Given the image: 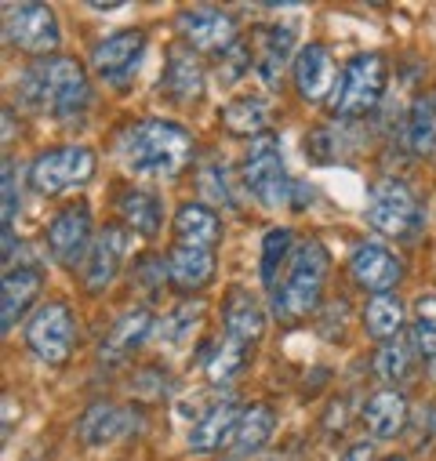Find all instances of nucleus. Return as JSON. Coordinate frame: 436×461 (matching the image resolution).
Instances as JSON below:
<instances>
[{
	"label": "nucleus",
	"instance_id": "1",
	"mask_svg": "<svg viewBox=\"0 0 436 461\" xmlns=\"http://www.w3.org/2000/svg\"><path fill=\"white\" fill-rule=\"evenodd\" d=\"M19 102L33 113L69 121V117H80L91 105V84L77 59L48 55V59L30 62L19 73Z\"/></svg>",
	"mask_w": 436,
	"mask_h": 461
},
{
	"label": "nucleus",
	"instance_id": "2",
	"mask_svg": "<svg viewBox=\"0 0 436 461\" xmlns=\"http://www.w3.org/2000/svg\"><path fill=\"white\" fill-rule=\"evenodd\" d=\"M117 153H121V164L132 175L171 182L193 160V135H189V128H182L175 121H157L153 117V121L132 124L121 135Z\"/></svg>",
	"mask_w": 436,
	"mask_h": 461
},
{
	"label": "nucleus",
	"instance_id": "3",
	"mask_svg": "<svg viewBox=\"0 0 436 461\" xmlns=\"http://www.w3.org/2000/svg\"><path fill=\"white\" fill-rule=\"evenodd\" d=\"M327 258L320 240H305L295 248V255L287 258V273L273 291V316L280 323H298L309 312H316L323 284H327Z\"/></svg>",
	"mask_w": 436,
	"mask_h": 461
},
{
	"label": "nucleus",
	"instance_id": "4",
	"mask_svg": "<svg viewBox=\"0 0 436 461\" xmlns=\"http://www.w3.org/2000/svg\"><path fill=\"white\" fill-rule=\"evenodd\" d=\"M386 80H389V62L378 51H364L357 59H350L332 87L327 109L335 113L339 121H357L378 109L382 95H386Z\"/></svg>",
	"mask_w": 436,
	"mask_h": 461
},
{
	"label": "nucleus",
	"instance_id": "5",
	"mask_svg": "<svg viewBox=\"0 0 436 461\" xmlns=\"http://www.w3.org/2000/svg\"><path fill=\"white\" fill-rule=\"evenodd\" d=\"M368 221L378 229L382 237L414 240L422 233V225H425V214H422V203H418V196L411 193L407 182L378 178L371 185V196H368Z\"/></svg>",
	"mask_w": 436,
	"mask_h": 461
},
{
	"label": "nucleus",
	"instance_id": "6",
	"mask_svg": "<svg viewBox=\"0 0 436 461\" xmlns=\"http://www.w3.org/2000/svg\"><path fill=\"white\" fill-rule=\"evenodd\" d=\"M241 178L248 185V193L262 203V207H284L291 203V175L284 167V157H280V142L277 135H259L248 142V153H244V164H241Z\"/></svg>",
	"mask_w": 436,
	"mask_h": 461
},
{
	"label": "nucleus",
	"instance_id": "7",
	"mask_svg": "<svg viewBox=\"0 0 436 461\" xmlns=\"http://www.w3.org/2000/svg\"><path fill=\"white\" fill-rule=\"evenodd\" d=\"M95 149L87 146H59L44 149L30 164V189L41 196H59L69 189H80L95 178Z\"/></svg>",
	"mask_w": 436,
	"mask_h": 461
},
{
	"label": "nucleus",
	"instance_id": "8",
	"mask_svg": "<svg viewBox=\"0 0 436 461\" xmlns=\"http://www.w3.org/2000/svg\"><path fill=\"white\" fill-rule=\"evenodd\" d=\"M5 44L33 59L55 55L62 44L55 12L48 5H5Z\"/></svg>",
	"mask_w": 436,
	"mask_h": 461
},
{
	"label": "nucleus",
	"instance_id": "9",
	"mask_svg": "<svg viewBox=\"0 0 436 461\" xmlns=\"http://www.w3.org/2000/svg\"><path fill=\"white\" fill-rule=\"evenodd\" d=\"M26 345L30 353L51 367L66 364L69 353L77 349V323H73V312L66 302H48L41 305L30 323H26Z\"/></svg>",
	"mask_w": 436,
	"mask_h": 461
},
{
	"label": "nucleus",
	"instance_id": "10",
	"mask_svg": "<svg viewBox=\"0 0 436 461\" xmlns=\"http://www.w3.org/2000/svg\"><path fill=\"white\" fill-rule=\"evenodd\" d=\"M91 225H95V221H91V207H87L84 200L62 207V211L51 218L48 233H44L51 258L62 262V266H80V262H87V255H91V248H95V244H91Z\"/></svg>",
	"mask_w": 436,
	"mask_h": 461
},
{
	"label": "nucleus",
	"instance_id": "11",
	"mask_svg": "<svg viewBox=\"0 0 436 461\" xmlns=\"http://www.w3.org/2000/svg\"><path fill=\"white\" fill-rule=\"evenodd\" d=\"M178 33L182 41L200 51V55H214L223 59L230 48H237V19L230 12H218V8H193V12H182L178 15Z\"/></svg>",
	"mask_w": 436,
	"mask_h": 461
},
{
	"label": "nucleus",
	"instance_id": "12",
	"mask_svg": "<svg viewBox=\"0 0 436 461\" xmlns=\"http://www.w3.org/2000/svg\"><path fill=\"white\" fill-rule=\"evenodd\" d=\"M350 276L360 291L375 294H393L396 284L404 280V262L393 248L378 244V240H364L353 255H350Z\"/></svg>",
	"mask_w": 436,
	"mask_h": 461
},
{
	"label": "nucleus",
	"instance_id": "13",
	"mask_svg": "<svg viewBox=\"0 0 436 461\" xmlns=\"http://www.w3.org/2000/svg\"><path fill=\"white\" fill-rule=\"evenodd\" d=\"M142 55H146V33L142 30H121V33H109L105 41L95 44L91 69L109 84H124L139 69Z\"/></svg>",
	"mask_w": 436,
	"mask_h": 461
},
{
	"label": "nucleus",
	"instance_id": "14",
	"mask_svg": "<svg viewBox=\"0 0 436 461\" xmlns=\"http://www.w3.org/2000/svg\"><path fill=\"white\" fill-rule=\"evenodd\" d=\"M142 425V414L132 411V407H117V403H105V400H95L80 421H77V436L84 447H109L132 432H139Z\"/></svg>",
	"mask_w": 436,
	"mask_h": 461
},
{
	"label": "nucleus",
	"instance_id": "15",
	"mask_svg": "<svg viewBox=\"0 0 436 461\" xmlns=\"http://www.w3.org/2000/svg\"><path fill=\"white\" fill-rule=\"evenodd\" d=\"M128 255V225H105L95 237V248L84 262V287L87 294H102L109 284L117 280L121 266Z\"/></svg>",
	"mask_w": 436,
	"mask_h": 461
},
{
	"label": "nucleus",
	"instance_id": "16",
	"mask_svg": "<svg viewBox=\"0 0 436 461\" xmlns=\"http://www.w3.org/2000/svg\"><path fill=\"white\" fill-rule=\"evenodd\" d=\"M295 51H302V48H298V26L291 19H280V23L266 26L259 33L255 69H259V77H262L266 87H280V77L291 66V55Z\"/></svg>",
	"mask_w": 436,
	"mask_h": 461
},
{
	"label": "nucleus",
	"instance_id": "17",
	"mask_svg": "<svg viewBox=\"0 0 436 461\" xmlns=\"http://www.w3.org/2000/svg\"><path fill=\"white\" fill-rule=\"evenodd\" d=\"M244 411H248V407H241L237 400H223V403L207 407V414L196 418L193 429H189V450H196V454H214L218 447L233 443Z\"/></svg>",
	"mask_w": 436,
	"mask_h": 461
},
{
	"label": "nucleus",
	"instance_id": "18",
	"mask_svg": "<svg viewBox=\"0 0 436 461\" xmlns=\"http://www.w3.org/2000/svg\"><path fill=\"white\" fill-rule=\"evenodd\" d=\"M44 287V273L37 266H12L5 269V287H0V327L5 334L30 312Z\"/></svg>",
	"mask_w": 436,
	"mask_h": 461
},
{
	"label": "nucleus",
	"instance_id": "19",
	"mask_svg": "<svg viewBox=\"0 0 436 461\" xmlns=\"http://www.w3.org/2000/svg\"><path fill=\"white\" fill-rule=\"evenodd\" d=\"M204 87H207V77H204V66L193 51L186 48H171L168 51V66H164V77H160V91L186 105V102H200L204 98Z\"/></svg>",
	"mask_w": 436,
	"mask_h": 461
},
{
	"label": "nucleus",
	"instance_id": "20",
	"mask_svg": "<svg viewBox=\"0 0 436 461\" xmlns=\"http://www.w3.org/2000/svg\"><path fill=\"white\" fill-rule=\"evenodd\" d=\"M360 421L371 432V439H393L407 429V400L400 389L386 385L378 393H371L360 407Z\"/></svg>",
	"mask_w": 436,
	"mask_h": 461
},
{
	"label": "nucleus",
	"instance_id": "21",
	"mask_svg": "<svg viewBox=\"0 0 436 461\" xmlns=\"http://www.w3.org/2000/svg\"><path fill=\"white\" fill-rule=\"evenodd\" d=\"M150 330H153V312H150V309H142V305L124 309V312L117 316V323L109 327L98 357H102L105 364H121L124 357H132L139 345L150 338Z\"/></svg>",
	"mask_w": 436,
	"mask_h": 461
},
{
	"label": "nucleus",
	"instance_id": "22",
	"mask_svg": "<svg viewBox=\"0 0 436 461\" xmlns=\"http://www.w3.org/2000/svg\"><path fill=\"white\" fill-rule=\"evenodd\" d=\"M332 59H327L323 44H305L298 55H295V87L305 102H320V98H332Z\"/></svg>",
	"mask_w": 436,
	"mask_h": 461
},
{
	"label": "nucleus",
	"instance_id": "23",
	"mask_svg": "<svg viewBox=\"0 0 436 461\" xmlns=\"http://www.w3.org/2000/svg\"><path fill=\"white\" fill-rule=\"evenodd\" d=\"M168 276L178 291H204L214 280V255L207 248H189V244H175L168 255Z\"/></svg>",
	"mask_w": 436,
	"mask_h": 461
},
{
	"label": "nucleus",
	"instance_id": "24",
	"mask_svg": "<svg viewBox=\"0 0 436 461\" xmlns=\"http://www.w3.org/2000/svg\"><path fill=\"white\" fill-rule=\"evenodd\" d=\"M175 237H178V244L211 251L218 240H223V218H218V211H211L207 203H182L175 211Z\"/></svg>",
	"mask_w": 436,
	"mask_h": 461
},
{
	"label": "nucleus",
	"instance_id": "25",
	"mask_svg": "<svg viewBox=\"0 0 436 461\" xmlns=\"http://www.w3.org/2000/svg\"><path fill=\"white\" fill-rule=\"evenodd\" d=\"M223 330H226V338H237V341H248V345H255V341L262 338V330H266V312H262V305L255 302V294H248L244 287L230 291L226 309H223Z\"/></svg>",
	"mask_w": 436,
	"mask_h": 461
},
{
	"label": "nucleus",
	"instance_id": "26",
	"mask_svg": "<svg viewBox=\"0 0 436 461\" xmlns=\"http://www.w3.org/2000/svg\"><path fill=\"white\" fill-rule=\"evenodd\" d=\"M117 211H121L124 225L139 237H157L164 225V203L146 189H124L117 196Z\"/></svg>",
	"mask_w": 436,
	"mask_h": 461
},
{
	"label": "nucleus",
	"instance_id": "27",
	"mask_svg": "<svg viewBox=\"0 0 436 461\" xmlns=\"http://www.w3.org/2000/svg\"><path fill=\"white\" fill-rule=\"evenodd\" d=\"M251 349H255V345L223 334V341L214 345L211 357H207V364H204L207 382H211V385H230L233 378H241V371H244L248 360H251Z\"/></svg>",
	"mask_w": 436,
	"mask_h": 461
},
{
	"label": "nucleus",
	"instance_id": "28",
	"mask_svg": "<svg viewBox=\"0 0 436 461\" xmlns=\"http://www.w3.org/2000/svg\"><path fill=\"white\" fill-rule=\"evenodd\" d=\"M404 146L414 157H432L436 153V105L432 98H414L407 117H404Z\"/></svg>",
	"mask_w": 436,
	"mask_h": 461
},
{
	"label": "nucleus",
	"instance_id": "29",
	"mask_svg": "<svg viewBox=\"0 0 436 461\" xmlns=\"http://www.w3.org/2000/svg\"><path fill=\"white\" fill-rule=\"evenodd\" d=\"M223 128L230 135H244L248 142L266 135L269 128V105L255 95H244V98H233L226 109H223Z\"/></svg>",
	"mask_w": 436,
	"mask_h": 461
},
{
	"label": "nucleus",
	"instance_id": "30",
	"mask_svg": "<svg viewBox=\"0 0 436 461\" xmlns=\"http://www.w3.org/2000/svg\"><path fill=\"white\" fill-rule=\"evenodd\" d=\"M273 429H277V414H273L266 403L248 407L244 418H241V429H237V436H233V454H237V457L259 454V450L273 439Z\"/></svg>",
	"mask_w": 436,
	"mask_h": 461
},
{
	"label": "nucleus",
	"instance_id": "31",
	"mask_svg": "<svg viewBox=\"0 0 436 461\" xmlns=\"http://www.w3.org/2000/svg\"><path fill=\"white\" fill-rule=\"evenodd\" d=\"M404 316H407V309H404V302L396 298V294H375L368 305H364V327H368V334L375 338V341H393V338H400V327H404Z\"/></svg>",
	"mask_w": 436,
	"mask_h": 461
},
{
	"label": "nucleus",
	"instance_id": "32",
	"mask_svg": "<svg viewBox=\"0 0 436 461\" xmlns=\"http://www.w3.org/2000/svg\"><path fill=\"white\" fill-rule=\"evenodd\" d=\"M411 360H414V349H411V341L407 338H393L386 345H378V353H375V375L382 382H389L396 389V382H404L411 375Z\"/></svg>",
	"mask_w": 436,
	"mask_h": 461
},
{
	"label": "nucleus",
	"instance_id": "33",
	"mask_svg": "<svg viewBox=\"0 0 436 461\" xmlns=\"http://www.w3.org/2000/svg\"><path fill=\"white\" fill-rule=\"evenodd\" d=\"M295 251H291V233L287 229H269V233L262 237V262H259V269H262V284H266V291L273 294L277 291V269L284 266V258H291Z\"/></svg>",
	"mask_w": 436,
	"mask_h": 461
},
{
	"label": "nucleus",
	"instance_id": "34",
	"mask_svg": "<svg viewBox=\"0 0 436 461\" xmlns=\"http://www.w3.org/2000/svg\"><path fill=\"white\" fill-rule=\"evenodd\" d=\"M200 193L207 200H218V203H226V207H237V196L230 189V178H226V164L223 160H211L204 171H200Z\"/></svg>",
	"mask_w": 436,
	"mask_h": 461
},
{
	"label": "nucleus",
	"instance_id": "35",
	"mask_svg": "<svg viewBox=\"0 0 436 461\" xmlns=\"http://www.w3.org/2000/svg\"><path fill=\"white\" fill-rule=\"evenodd\" d=\"M5 200H0V218H5V233H12V221L19 214V182H15V164L5 160Z\"/></svg>",
	"mask_w": 436,
	"mask_h": 461
},
{
	"label": "nucleus",
	"instance_id": "36",
	"mask_svg": "<svg viewBox=\"0 0 436 461\" xmlns=\"http://www.w3.org/2000/svg\"><path fill=\"white\" fill-rule=\"evenodd\" d=\"M164 280H171V276H168V262L146 258V262L139 266V287H142L150 298H157V294L164 291Z\"/></svg>",
	"mask_w": 436,
	"mask_h": 461
},
{
	"label": "nucleus",
	"instance_id": "37",
	"mask_svg": "<svg viewBox=\"0 0 436 461\" xmlns=\"http://www.w3.org/2000/svg\"><path fill=\"white\" fill-rule=\"evenodd\" d=\"M248 51L237 44V48H230L223 59H218V77H223V84H237L241 80V73L248 69Z\"/></svg>",
	"mask_w": 436,
	"mask_h": 461
},
{
	"label": "nucleus",
	"instance_id": "38",
	"mask_svg": "<svg viewBox=\"0 0 436 461\" xmlns=\"http://www.w3.org/2000/svg\"><path fill=\"white\" fill-rule=\"evenodd\" d=\"M414 323L436 327V294H422V298L414 302Z\"/></svg>",
	"mask_w": 436,
	"mask_h": 461
},
{
	"label": "nucleus",
	"instance_id": "39",
	"mask_svg": "<svg viewBox=\"0 0 436 461\" xmlns=\"http://www.w3.org/2000/svg\"><path fill=\"white\" fill-rule=\"evenodd\" d=\"M342 461H371V443H364V439H360V443H353V447L346 450V457H342Z\"/></svg>",
	"mask_w": 436,
	"mask_h": 461
},
{
	"label": "nucleus",
	"instance_id": "40",
	"mask_svg": "<svg viewBox=\"0 0 436 461\" xmlns=\"http://www.w3.org/2000/svg\"><path fill=\"white\" fill-rule=\"evenodd\" d=\"M12 418H19V403L15 396H5V436L12 432Z\"/></svg>",
	"mask_w": 436,
	"mask_h": 461
},
{
	"label": "nucleus",
	"instance_id": "41",
	"mask_svg": "<svg viewBox=\"0 0 436 461\" xmlns=\"http://www.w3.org/2000/svg\"><path fill=\"white\" fill-rule=\"evenodd\" d=\"M386 461H404V457H386Z\"/></svg>",
	"mask_w": 436,
	"mask_h": 461
}]
</instances>
